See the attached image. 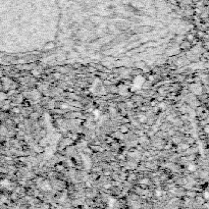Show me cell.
Listing matches in <instances>:
<instances>
[{"instance_id":"obj_1","label":"cell","mask_w":209,"mask_h":209,"mask_svg":"<svg viewBox=\"0 0 209 209\" xmlns=\"http://www.w3.org/2000/svg\"><path fill=\"white\" fill-rule=\"evenodd\" d=\"M189 169H190V170H195L196 169V166L190 164V165H189Z\"/></svg>"},{"instance_id":"obj_2","label":"cell","mask_w":209,"mask_h":209,"mask_svg":"<svg viewBox=\"0 0 209 209\" xmlns=\"http://www.w3.org/2000/svg\"><path fill=\"white\" fill-rule=\"evenodd\" d=\"M52 45H53L52 43H49V44H47V46H46V49H50V48H52V47H53V46H52Z\"/></svg>"},{"instance_id":"obj_3","label":"cell","mask_w":209,"mask_h":209,"mask_svg":"<svg viewBox=\"0 0 209 209\" xmlns=\"http://www.w3.org/2000/svg\"><path fill=\"white\" fill-rule=\"evenodd\" d=\"M140 120H141V122H145V120H146V117H145V116H140Z\"/></svg>"},{"instance_id":"obj_4","label":"cell","mask_w":209,"mask_h":209,"mask_svg":"<svg viewBox=\"0 0 209 209\" xmlns=\"http://www.w3.org/2000/svg\"><path fill=\"white\" fill-rule=\"evenodd\" d=\"M205 199H208V193L205 192Z\"/></svg>"}]
</instances>
